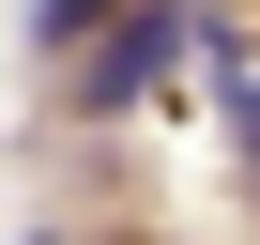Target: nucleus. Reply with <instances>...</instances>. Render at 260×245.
I'll return each instance as SVG.
<instances>
[{
    "mask_svg": "<svg viewBox=\"0 0 260 245\" xmlns=\"http://www.w3.org/2000/svg\"><path fill=\"white\" fill-rule=\"evenodd\" d=\"M77 46H92L77 107H92V122H122V107H153V92L184 77V46H199V31H184V0H122V16H107V31H77Z\"/></svg>",
    "mask_w": 260,
    "mask_h": 245,
    "instance_id": "obj_1",
    "label": "nucleus"
},
{
    "mask_svg": "<svg viewBox=\"0 0 260 245\" xmlns=\"http://www.w3.org/2000/svg\"><path fill=\"white\" fill-rule=\"evenodd\" d=\"M107 16H122V0H31V31H46V46H77V31H107Z\"/></svg>",
    "mask_w": 260,
    "mask_h": 245,
    "instance_id": "obj_2",
    "label": "nucleus"
},
{
    "mask_svg": "<svg viewBox=\"0 0 260 245\" xmlns=\"http://www.w3.org/2000/svg\"><path fill=\"white\" fill-rule=\"evenodd\" d=\"M230 122H245V169H260V77H230Z\"/></svg>",
    "mask_w": 260,
    "mask_h": 245,
    "instance_id": "obj_3",
    "label": "nucleus"
}]
</instances>
